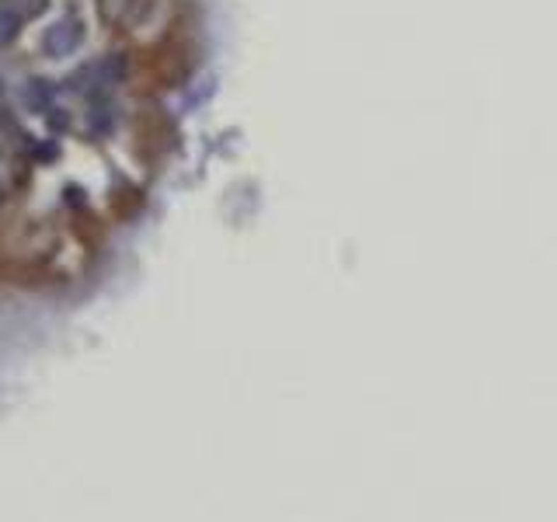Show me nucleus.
<instances>
[{"label": "nucleus", "instance_id": "1", "mask_svg": "<svg viewBox=\"0 0 557 522\" xmlns=\"http://www.w3.org/2000/svg\"><path fill=\"white\" fill-rule=\"evenodd\" d=\"M122 77H126V56L115 52V56H101V59L87 63L84 70H77L70 77V87L87 94V98H101L108 87L122 84Z\"/></svg>", "mask_w": 557, "mask_h": 522}, {"label": "nucleus", "instance_id": "2", "mask_svg": "<svg viewBox=\"0 0 557 522\" xmlns=\"http://www.w3.org/2000/svg\"><path fill=\"white\" fill-rule=\"evenodd\" d=\"M84 42V21L81 18H59L49 32L42 35V49L45 56H70L77 52V45Z\"/></svg>", "mask_w": 557, "mask_h": 522}, {"label": "nucleus", "instance_id": "3", "mask_svg": "<svg viewBox=\"0 0 557 522\" xmlns=\"http://www.w3.org/2000/svg\"><path fill=\"white\" fill-rule=\"evenodd\" d=\"M21 32V14L7 4H0V49H7Z\"/></svg>", "mask_w": 557, "mask_h": 522}, {"label": "nucleus", "instance_id": "4", "mask_svg": "<svg viewBox=\"0 0 557 522\" xmlns=\"http://www.w3.org/2000/svg\"><path fill=\"white\" fill-rule=\"evenodd\" d=\"M49 98H52V91H49V84L45 81H28L25 84V105H28L32 112H49Z\"/></svg>", "mask_w": 557, "mask_h": 522}, {"label": "nucleus", "instance_id": "5", "mask_svg": "<svg viewBox=\"0 0 557 522\" xmlns=\"http://www.w3.org/2000/svg\"><path fill=\"white\" fill-rule=\"evenodd\" d=\"M87 122H91V129H94V132H101V136H105V132H112V129H115V108H112V105H105V101H98Z\"/></svg>", "mask_w": 557, "mask_h": 522}, {"label": "nucleus", "instance_id": "6", "mask_svg": "<svg viewBox=\"0 0 557 522\" xmlns=\"http://www.w3.org/2000/svg\"><path fill=\"white\" fill-rule=\"evenodd\" d=\"M101 4V14H105V21H112V25H122L129 14V7H132V0H98Z\"/></svg>", "mask_w": 557, "mask_h": 522}, {"label": "nucleus", "instance_id": "7", "mask_svg": "<svg viewBox=\"0 0 557 522\" xmlns=\"http://www.w3.org/2000/svg\"><path fill=\"white\" fill-rule=\"evenodd\" d=\"M0 98H4V81H0Z\"/></svg>", "mask_w": 557, "mask_h": 522}]
</instances>
